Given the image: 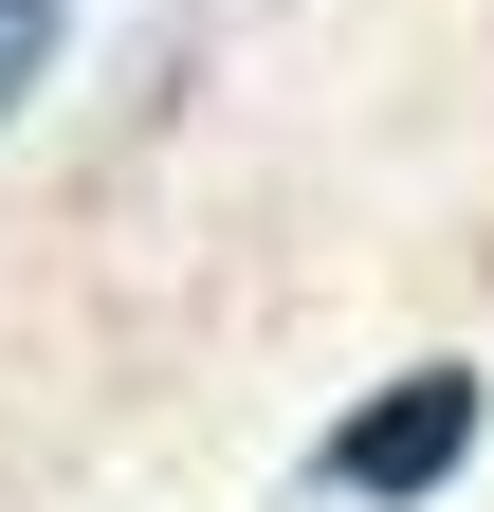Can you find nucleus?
<instances>
[{
	"mask_svg": "<svg viewBox=\"0 0 494 512\" xmlns=\"http://www.w3.org/2000/svg\"><path fill=\"white\" fill-rule=\"evenodd\" d=\"M476 421H494V384H476V366H403V384L330 439L312 476H330V494H366V512H421V494L476 458Z\"/></svg>",
	"mask_w": 494,
	"mask_h": 512,
	"instance_id": "1",
	"label": "nucleus"
},
{
	"mask_svg": "<svg viewBox=\"0 0 494 512\" xmlns=\"http://www.w3.org/2000/svg\"><path fill=\"white\" fill-rule=\"evenodd\" d=\"M55 37H74V0H0V110L55 74Z\"/></svg>",
	"mask_w": 494,
	"mask_h": 512,
	"instance_id": "2",
	"label": "nucleus"
}]
</instances>
